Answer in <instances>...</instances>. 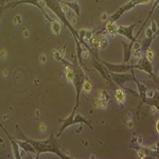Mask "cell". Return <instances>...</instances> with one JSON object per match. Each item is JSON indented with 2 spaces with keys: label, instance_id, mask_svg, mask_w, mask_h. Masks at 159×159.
<instances>
[{
  "label": "cell",
  "instance_id": "6da1fadb",
  "mask_svg": "<svg viewBox=\"0 0 159 159\" xmlns=\"http://www.w3.org/2000/svg\"><path fill=\"white\" fill-rule=\"evenodd\" d=\"M16 132L18 133L19 137L21 139H24L25 141L30 143L33 148H34V151H35V158H39L40 154H45V153H52L56 155L57 157L60 158H70V156L68 154H66L65 152H63L61 150V143L60 141L57 139V136L54 135V133L51 132V135L47 139H43V140H36V139H32V138L28 137L25 136L22 130L19 129V126L16 124Z\"/></svg>",
  "mask_w": 159,
  "mask_h": 159
},
{
  "label": "cell",
  "instance_id": "7a4b0ae2",
  "mask_svg": "<svg viewBox=\"0 0 159 159\" xmlns=\"http://www.w3.org/2000/svg\"><path fill=\"white\" fill-rule=\"evenodd\" d=\"M61 61H63L64 65H65V71H66L67 79L73 84L74 90H75V100H76L74 108H78L80 104L81 93L84 88V83H85L86 80H88V78L86 76L85 72H84L83 69L81 68V66L78 63H70V61H65L64 57L61 58Z\"/></svg>",
  "mask_w": 159,
  "mask_h": 159
},
{
  "label": "cell",
  "instance_id": "3957f363",
  "mask_svg": "<svg viewBox=\"0 0 159 159\" xmlns=\"http://www.w3.org/2000/svg\"><path fill=\"white\" fill-rule=\"evenodd\" d=\"M43 1L45 2L46 7H49L51 11H52L56 15V16H57V18L60 19V21L61 22V25H66V27L68 28L69 31L71 32V34H72L74 40H75V43H76V53H82V51H83L84 47H83V46H80V45H82V43H80L79 31L74 29L73 25H71L70 21L68 20L67 13H66V11L64 10L63 6H61V4L58 3L57 0H43Z\"/></svg>",
  "mask_w": 159,
  "mask_h": 159
},
{
  "label": "cell",
  "instance_id": "277c9868",
  "mask_svg": "<svg viewBox=\"0 0 159 159\" xmlns=\"http://www.w3.org/2000/svg\"><path fill=\"white\" fill-rule=\"evenodd\" d=\"M76 123H80V124H85L87 127H89V129H92L91 123L89 122L85 117L82 116L80 112L76 111V108H73L72 112H71L67 118H65V119L61 120V126L60 130H58V134L56 136L60 137V136L63 134V133L65 132L68 127H70L71 125L76 124Z\"/></svg>",
  "mask_w": 159,
  "mask_h": 159
},
{
  "label": "cell",
  "instance_id": "5b68a950",
  "mask_svg": "<svg viewBox=\"0 0 159 159\" xmlns=\"http://www.w3.org/2000/svg\"><path fill=\"white\" fill-rule=\"evenodd\" d=\"M133 69H137V70H140V71H144L147 72L148 74H150V76L152 79H154L156 84H158V78L155 75L154 73V69H153V64H152V61L148 60L145 57V55H141L139 58H138V63L133 65Z\"/></svg>",
  "mask_w": 159,
  "mask_h": 159
},
{
  "label": "cell",
  "instance_id": "8992f818",
  "mask_svg": "<svg viewBox=\"0 0 159 159\" xmlns=\"http://www.w3.org/2000/svg\"><path fill=\"white\" fill-rule=\"evenodd\" d=\"M24 3L30 4V6H35L40 12L43 13V16L46 17V19H47L48 21H49V22L53 21V19L49 16V14H48V13L45 11L46 4H45V2H43V0H19V1L13 2V3H7V6L4 7V9H6V7H15L16 6H19V4H24Z\"/></svg>",
  "mask_w": 159,
  "mask_h": 159
},
{
  "label": "cell",
  "instance_id": "52a82bcc",
  "mask_svg": "<svg viewBox=\"0 0 159 159\" xmlns=\"http://www.w3.org/2000/svg\"><path fill=\"white\" fill-rule=\"evenodd\" d=\"M101 63L104 65V67L108 70L110 73H127L129 70L133 69V65H129L127 63H121V64H114L108 63L101 60Z\"/></svg>",
  "mask_w": 159,
  "mask_h": 159
},
{
  "label": "cell",
  "instance_id": "ba28073f",
  "mask_svg": "<svg viewBox=\"0 0 159 159\" xmlns=\"http://www.w3.org/2000/svg\"><path fill=\"white\" fill-rule=\"evenodd\" d=\"M136 27V24H132L129 25H117L116 34L122 35V36L126 37L127 39L130 40L132 43H135L137 38L134 35V29Z\"/></svg>",
  "mask_w": 159,
  "mask_h": 159
},
{
  "label": "cell",
  "instance_id": "9c48e42d",
  "mask_svg": "<svg viewBox=\"0 0 159 159\" xmlns=\"http://www.w3.org/2000/svg\"><path fill=\"white\" fill-rule=\"evenodd\" d=\"M92 66H93V68L96 69V70L98 71L100 74H101L102 78H103L105 81L107 82V83H109V84H111V85H114V82H112L111 78H110V73L108 72V70H107V69L104 67L103 64L101 63V60H97V58H94Z\"/></svg>",
  "mask_w": 159,
  "mask_h": 159
},
{
  "label": "cell",
  "instance_id": "30bf717a",
  "mask_svg": "<svg viewBox=\"0 0 159 159\" xmlns=\"http://www.w3.org/2000/svg\"><path fill=\"white\" fill-rule=\"evenodd\" d=\"M0 127L2 129V130H3L4 133H6V135H7V139H9L10 141H11V144H12V150H13V154H14V158L15 159H20L21 158V154H20V151H19V145H18V143H17V141L16 139H14V138L12 137L11 135L9 134V132L4 129L3 127V125L0 123Z\"/></svg>",
  "mask_w": 159,
  "mask_h": 159
},
{
  "label": "cell",
  "instance_id": "8fae6325",
  "mask_svg": "<svg viewBox=\"0 0 159 159\" xmlns=\"http://www.w3.org/2000/svg\"><path fill=\"white\" fill-rule=\"evenodd\" d=\"M134 82L136 83V85H137V88H138V97H140L143 103H148V97H147V92H148L147 86H145L144 84L140 83V82L138 81V80L136 79V78L134 79Z\"/></svg>",
  "mask_w": 159,
  "mask_h": 159
},
{
  "label": "cell",
  "instance_id": "7c38bea8",
  "mask_svg": "<svg viewBox=\"0 0 159 159\" xmlns=\"http://www.w3.org/2000/svg\"><path fill=\"white\" fill-rule=\"evenodd\" d=\"M121 43L123 47V63H129L130 61V57H132V47L134 43L132 42L129 43L125 42H121Z\"/></svg>",
  "mask_w": 159,
  "mask_h": 159
},
{
  "label": "cell",
  "instance_id": "4fadbf2b",
  "mask_svg": "<svg viewBox=\"0 0 159 159\" xmlns=\"http://www.w3.org/2000/svg\"><path fill=\"white\" fill-rule=\"evenodd\" d=\"M16 141H17V143H18L19 148H21L22 150H25V152L29 154V155H30L31 153H35L34 148H33L32 145H31L30 143L28 142V141H25L24 139H16ZM30 157L32 158V156L30 155Z\"/></svg>",
  "mask_w": 159,
  "mask_h": 159
},
{
  "label": "cell",
  "instance_id": "5bb4252c",
  "mask_svg": "<svg viewBox=\"0 0 159 159\" xmlns=\"http://www.w3.org/2000/svg\"><path fill=\"white\" fill-rule=\"evenodd\" d=\"M63 2L66 7H68L69 9H71L74 13H75L76 16L78 17L81 16V7H80V4L78 2L76 1H66V0H64Z\"/></svg>",
  "mask_w": 159,
  "mask_h": 159
},
{
  "label": "cell",
  "instance_id": "9a60e30c",
  "mask_svg": "<svg viewBox=\"0 0 159 159\" xmlns=\"http://www.w3.org/2000/svg\"><path fill=\"white\" fill-rule=\"evenodd\" d=\"M97 45H98L99 47L101 48V49H105V48L107 47V45H108V39H107L106 37L102 35L101 37L98 38V42H97Z\"/></svg>",
  "mask_w": 159,
  "mask_h": 159
},
{
  "label": "cell",
  "instance_id": "2e32d148",
  "mask_svg": "<svg viewBox=\"0 0 159 159\" xmlns=\"http://www.w3.org/2000/svg\"><path fill=\"white\" fill-rule=\"evenodd\" d=\"M51 24H52V31H53V33L56 34V35H58V34H60V31H61V22L57 21V20H53Z\"/></svg>",
  "mask_w": 159,
  "mask_h": 159
},
{
  "label": "cell",
  "instance_id": "e0dca14e",
  "mask_svg": "<svg viewBox=\"0 0 159 159\" xmlns=\"http://www.w3.org/2000/svg\"><path fill=\"white\" fill-rule=\"evenodd\" d=\"M116 98L118 101H120L122 103L124 101V92L121 91V90H117L116 91Z\"/></svg>",
  "mask_w": 159,
  "mask_h": 159
},
{
  "label": "cell",
  "instance_id": "ac0fdd59",
  "mask_svg": "<svg viewBox=\"0 0 159 159\" xmlns=\"http://www.w3.org/2000/svg\"><path fill=\"white\" fill-rule=\"evenodd\" d=\"M7 1H9V0H0V17H1V14L4 10V7L7 6Z\"/></svg>",
  "mask_w": 159,
  "mask_h": 159
},
{
  "label": "cell",
  "instance_id": "d6986e66",
  "mask_svg": "<svg viewBox=\"0 0 159 159\" xmlns=\"http://www.w3.org/2000/svg\"><path fill=\"white\" fill-rule=\"evenodd\" d=\"M20 22H21V18H20L19 15L15 16V18H14V24H20Z\"/></svg>",
  "mask_w": 159,
  "mask_h": 159
},
{
  "label": "cell",
  "instance_id": "ffe728a7",
  "mask_svg": "<svg viewBox=\"0 0 159 159\" xmlns=\"http://www.w3.org/2000/svg\"><path fill=\"white\" fill-rule=\"evenodd\" d=\"M40 63H42V64H45L46 63V55L45 54H42V55H40Z\"/></svg>",
  "mask_w": 159,
  "mask_h": 159
},
{
  "label": "cell",
  "instance_id": "44dd1931",
  "mask_svg": "<svg viewBox=\"0 0 159 159\" xmlns=\"http://www.w3.org/2000/svg\"><path fill=\"white\" fill-rule=\"evenodd\" d=\"M25 36H28V35H29V34H28V31H25Z\"/></svg>",
  "mask_w": 159,
  "mask_h": 159
},
{
  "label": "cell",
  "instance_id": "7402d4cb",
  "mask_svg": "<svg viewBox=\"0 0 159 159\" xmlns=\"http://www.w3.org/2000/svg\"><path fill=\"white\" fill-rule=\"evenodd\" d=\"M63 1H64V0H63Z\"/></svg>",
  "mask_w": 159,
  "mask_h": 159
}]
</instances>
